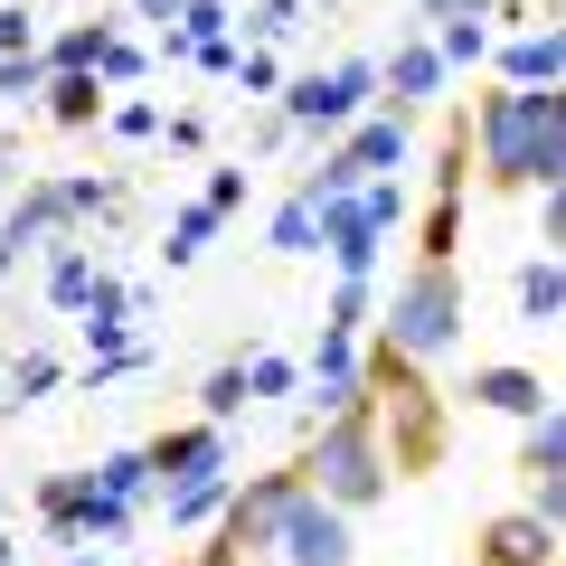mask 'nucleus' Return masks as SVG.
Wrapping results in <instances>:
<instances>
[{"label": "nucleus", "instance_id": "f257e3e1", "mask_svg": "<svg viewBox=\"0 0 566 566\" xmlns=\"http://www.w3.org/2000/svg\"><path fill=\"white\" fill-rule=\"evenodd\" d=\"M368 397H378V416H387V463H397V482L444 472V453H453V397L424 378V359H406L387 331H368Z\"/></svg>", "mask_w": 566, "mask_h": 566}, {"label": "nucleus", "instance_id": "f03ea898", "mask_svg": "<svg viewBox=\"0 0 566 566\" xmlns=\"http://www.w3.org/2000/svg\"><path fill=\"white\" fill-rule=\"evenodd\" d=\"M303 472H312V491H322L331 510H378L387 491H397V463H387V416H378V397H359V406H340V416H322L312 424V444H303Z\"/></svg>", "mask_w": 566, "mask_h": 566}, {"label": "nucleus", "instance_id": "7ed1b4c3", "mask_svg": "<svg viewBox=\"0 0 566 566\" xmlns=\"http://www.w3.org/2000/svg\"><path fill=\"white\" fill-rule=\"evenodd\" d=\"M463 322H472V283H463V264H434V255H416L378 303V331L424 368L463 349Z\"/></svg>", "mask_w": 566, "mask_h": 566}, {"label": "nucleus", "instance_id": "20e7f679", "mask_svg": "<svg viewBox=\"0 0 566 566\" xmlns=\"http://www.w3.org/2000/svg\"><path fill=\"white\" fill-rule=\"evenodd\" d=\"M472 161H482L491 199H528L538 189V104H528V85L472 95Z\"/></svg>", "mask_w": 566, "mask_h": 566}, {"label": "nucleus", "instance_id": "39448f33", "mask_svg": "<svg viewBox=\"0 0 566 566\" xmlns=\"http://www.w3.org/2000/svg\"><path fill=\"white\" fill-rule=\"evenodd\" d=\"M274 557L283 566H349L359 557V528H349V510H331L322 491H293V510H283V528H274Z\"/></svg>", "mask_w": 566, "mask_h": 566}, {"label": "nucleus", "instance_id": "423d86ee", "mask_svg": "<svg viewBox=\"0 0 566 566\" xmlns=\"http://www.w3.org/2000/svg\"><path fill=\"white\" fill-rule=\"evenodd\" d=\"M142 453H151V482H161V501H170V491H189V482H208V472H227V424H208V416L161 424Z\"/></svg>", "mask_w": 566, "mask_h": 566}, {"label": "nucleus", "instance_id": "0eeeda50", "mask_svg": "<svg viewBox=\"0 0 566 566\" xmlns=\"http://www.w3.org/2000/svg\"><path fill=\"white\" fill-rule=\"evenodd\" d=\"M557 547H566V528H547L538 510H491L482 528H472V566H557Z\"/></svg>", "mask_w": 566, "mask_h": 566}, {"label": "nucleus", "instance_id": "6e6552de", "mask_svg": "<svg viewBox=\"0 0 566 566\" xmlns=\"http://www.w3.org/2000/svg\"><path fill=\"white\" fill-rule=\"evenodd\" d=\"M378 245L387 227L368 218V199H322V255L340 283H378Z\"/></svg>", "mask_w": 566, "mask_h": 566}, {"label": "nucleus", "instance_id": "1a4fd4ad", "mask_svg": "<svg viewBox=\"0 0 566 566\" xmlns=\"http://www.w3.org/2000/svg\"><path fill=\"white\" fill-rule=\"evenodd\" d=\"M463 397L491 406V416H520V424H538L547 406H557V397H547V378H538V368H520V359H482L463 378Z\"/></svg>", "mask_w": 566, "mask_h": 566}, {"label": "nucleus", "instance_id": "9d476101", "mask_svg": "<svg viewBox=\"0 0 566 566\" xmlns=\"http://www.w3.org/2000/svg\"><path fill=\"white\" fill-rule=\"evenodd\" d=\"M95 501H104L95 472H48V482H39V520H48V538H57V547H85Z\"/></svg>", "mask_w": 566, "mask_h": 566}, {"label": "nucleus", "instance_id": "9b49d317", "mask_svg": "<svg viewBox=\"0 0 566 566\" xmlns=\"http://www.w3.org/2000/svg\"><path fill=\"white\" fill-rule=\"evenodd\" d=\"M444 76H453V66H444V48H434V39L416 29V39H406L397 57H387V95H378V104H387V114H416V104L434 95Z\"/></svg>", "mask_w": 566, "mask_h": 566}, {"label": "nucleus", "instance_id": "f8f14e48", "mask_svg": "<svg viewBox=\"0 0 566 566\" xmlns=\"http://www.w3.org/2000/svg\"><path fill=\"white\" fill-rule=\"evenodd\" d=\"M48 123H57V133H95V123H114V85H104L95 66L48 76Z\"/></svg>", "mask_w": 566, "mask_h": 566}, {"label": "nucleus", "instance_id": "ddd939ff", "mask_svg": "<svg viewBox=\"0 0 566 566\" xmlns=\"http://www.w3.org/2000/svg\"><path fill=\"white\" fill-rule=\"evenodd\" d=\"M566 76V29H520V39L501 48V85H528V95H538V85H557Z\"/></svg>", "mask_w": 566, "mask_h": 566}, {"label": "nucleus", "instance_id": "4468645a", "mask_svg": "<svg viewBox=\"0 0 566 566\" xmlns=\"http://www.w3.org/2000/svg\"><path fill=\"white\" fill-rule=\"evenodd\" d=\"M95 283H104V264H95L85 237L48 245V303H57V312H85V303H95Z\"/></svg>", "mask_w": 566, "mask_h": 566}, {"label": "nucleus", "instance_id": "2eb2a0df", "mask_svg": "<svg viewBox=\"0 0 566 566\" xmlns=\"http://www.w3.org/2000/svg\"><path fill=\"white\" fill-rule=\"evenodd\" d=\"M520 322H557L566 312V255H538V264H520Z\"/></svg>", "mask_w": 566, "mask_h": 566}, {"label": "nucleus", "instance_id": "dca6fc26", "mask_svg": "<svg viewBox=\"0 0 566 566\" xmlns=\"http://www.w3.org/2000/svg\"><path fill=\"white\" fill-rule=\"evenodd\" d=\"M227 501H237V472H208V482L170 491V528H218V520H227Z\"/></svg>", "mask_w": 566, "mask_h": 566}, {"label": "nucleus", "instance_id": "f3484780", "mask_svg": "<svg viewBox=\"0 0 566 566\" xmlns=\"http://www.w3.org/2000/svg\"><path fill=\"white\" fill-rule=\"evenodd\" d=\"M245 406H255V378H245V359H218V368H208V387H199V416H208V424H237Z\"/></svg>", "mask_w": 566, "mask_h": 566}, {"label": "nucleus", "instance_id": "a211bd4d", "mask_svg": "<svg viewBox=\"0 0 566 566\" xmlns=\"http://www.w3.org/2000/svg\"><path fill=\"white\" fill-rule=\"evenodd\" d=\"M274 255H322V199L312 189H293L274 208Z\"/></svg>", "mask_w": 566, "mask_h": 566}, {"label": "nucleus", "instance_id": "6ab92c4d", "mask_svg": "<svg viewBox=\"0 0 566 566\" xmlns=\"http://www.w3.org/2000/svg\"><path fill=\"white\" fill-rule=\"evenodd\" d=\"M95 482L114 491L123 510H142V501H151V491H161V482H151V453H142V444H123V453H104V463H95Z\"/></svg>", "mask_w": 566, "mask_h": 566}, {"label": "nucleus", "instance_id": "aec40b11", "mask_svg": "<svg viewBox=\"0 0 566 566\" xmlns=\"http://www.w3.org/2000/svg\"><path fill=\"white\" fill-rule=\"evenodd\" d=\"M104 39H114V20H76V29H57V39H48V76H76V66H95Z\"/></svg>", "mask_w": 566, "mask_h": 566}, {"label": "nucleus", "instance_id": "412c9836", "mask_svg": "<svg viewBox=\"0 0 566 566\" xmlns=\"http://www.w3.org/2000/svg\"><path fill=\"white\" fill-rule=\"evenodd\" d=\"M218 227H227V218H218V208H208V199H189V208H180V218H170V245H161V255H170V264H199V245H208V237H218Z\"/></svg>", "mask_w": 566, "mask_h": 566}, {"label": "nucleus", "instance_id": "4be33fe9", "mask_svg": "<svg viewBox=\"0 0 566 566\" xmlns=\"http://www.w3.org/2000/svg\"><path fill=\"white\" fill-rule=\"evenodd\" d=\"M57 378H66V368H57V349H20V359H10V406H39Z\"/></svg>", "mask_w": 566, "mask_h": 566}, {"label": "nucleus", "instance_id": "5701e85b", "mask_svg": "<svg viewBox=\"0 0 566 566\" xmlns=\"http://www.w3.org/2000/svg\"><path fill=\"white\" fill-rule=\"evenodd\" d=\"M245 378H255V397H293L312 368H303V359H274V349H255V359H245Z\"/></svg>", "mask_w": 566, "mask_h": 566}, {"label": "nucleus", "instance_id": "b1692460", "mask_svg": "<svg viewBox=\"0 0 566 566\" xmlns=\"http://www.w3.org/2000/svg\"><path fill=\"white\" fill-rule=\"evenodd\" d=\"M29 95H48V48L39 57H0V104H29Z\"/></svg>", "mask_w": 566, "mask_h": 566}, {"label": "nucleus", "instance_id": "393cba45", "mask_svg": "<svg viewBox=\"0 0 566 566\" xmlns=\"http://www.w3.org/2000/svg\"><path fill=\"white\" fill-rule=\"evenodd\" d=\"M142 66H151V48H142V39H123V29H114V39H104V57H95V76H104V85H133Z\"/></svg>", "mask_w": 566, "mask_h": 566}, {"label": "nucleus", "instance_id": "a878e982", "mask_svg": "<svg viewBox=\"0 0 566 566\" xmlns=\"http://www.w3.org/2000/svg\"><path fill=\"white\" fill-rule=\"evenodd\" d=\"M434 48H444V66H472L491 48V29L482 20H444V29H434Z\"/></svg>", "mask_w": 566, "mask_h": 566}, {"label": "nucleus", "instance_id": "bb28decb", "mask_svg": "<svg viewBox=\"0 0 566 566\" xmlns=\"http://www.w3.org/2000/svg\"><path fill=\"white\" fill-rule=\"evenodd\" d=\"M0 57H39V29H29L20 0H0Z\"/></svg>", "mask_w": 566, "mask_h": 566}, {"label": "nucleus", "instance_id": "cd10ccee", "mask_svg": "<svg viewBox=\"0 0 566 566\" xmlns=\"http://www.w3.org/2000/svg\"><path fill=\"white\" fill-rule=\"evenodd\" d=\"M538 245H547V255H566V180L538 189Z\"/></svg>", "mask_w": 566, "mask_h": 566}, {"label": "nucleus", "instance_id": "c85d7f7f", "mask_svg": "<svg viewBox=\"0 0 566 566\" xmlns=\"http://www.w3.org/2000/svg\"><path fill=\"white\" fill-rule=\"evenodd\" d=\"M199 199L218 208V218H237V208H245V170H237V161H227V170H208V189H199Z\"/></svg>", "mask_w": 566, "mask_h": 566}, {"label": "nucleus", "instance_id": "c756f323", "mask_svg": "<svg viewBox=\"0 0 566 566\" xmlns=\"http://www.w3.org/2000/svg\"><path fill=\"white\" fill-rule=\"evenodd\" d=\"M114 133H123V142H151V133H170V123L151 114V104H114Z\"/></svg>", "mask_w": 566, "mask_h": 566}, {"label": "nucleus", "instance_id": "7c9ffc66", "mask_svg": "<svg viewBox=\"0 0 566 566\" xmlns=\"http://www.w3.org/2000/svg\"><path fill=\"white\" fill-rule=\"evenodd\" d=\"M133 20H151V29H161V39H170V29L189 20V0H133Z\"/></svg>", "mask_w": 566, "mask_h": 566}, {"label": "nucleus", "instance_id": "2f4dec72", "mask_svg": "<svg viewBox=\"0 0 566 566\" xmlns=\"http://www.w3.org/2000/svg\"><path fill=\"white\" fill-rule=\"evenodd\" d=\"M237 85H245V95H274L283 66H274V57H245V66H237Z\"/></svg>", "mask_w": 566, "mask_h": 566}, {"label": "nucleus", "instance_id": "473e14b6", "mask_svg": "<svg viewBox=\"0 0 566 566\" xmlns=\"http://www.w3.org/2000/svg\"><path fill=\"white\" fill-rule=\"evenodd\" d=\"M208 142V114H170V151H199Z\"/></svg>", "mask_w": 566, "mask_h": 566}, {"label": "nucleus", "instance_id": "72a5a7b5", "mask_svg": "<svg viewBox=\"0 0 566 566\" xmlns=\"http://www.w3.org/2000/svg\"><path fill=\"white\" fill-rule=\"evenodd\" d=\"M199 566H283V557H237V547H218V538H208V547H199Z\"/></svg>", "mask_w": 566, "mask_h": 566}, {"label": "nucleus", "instance_id": "f704fd0d", "mask_svg": "<svg viewBox=\"0 0 566 566\" xmlns=\"http://www.w3.org/2000/svg\"><path fill=\"white\" fill-rule=\"evenodd\" d=\"M0 566H20V547H10V538H0Z\"/></svg>", "mask_w": 566, "mask_h": 566}, {"label": "nucleus", "instance_id": "c9c22d12", "mask_svg": "<svg viewBox=\"0 0 566 566\" xmlns=\"http://www.w3.org/2000/svg\"><path fill=\"white\" fill-rule=\"evenodd\" d=\"M48 566H95V557H48Z\"/></svg>", "mask_w": 566, "mask_h": 566}, {"label": "nucleus", "instance_id": "e433bc0d", "mask_svg": "<svg viewBox=\"0 0 566 566\" xmlns=\"http://www.w3.org/2000/svg\"><path fill=\"white\" fill-rule=\"evenodd\" d=\"M434 10H444V0H424V20H434Z\"/></svg>", "mask_w": 566, "mask_h": 566}, {"label": "nucleus", "instance_id": "4c0bfd02", "mask_svg": "<svg viewBox=\"0 0 566 566\" xmlns=\"http://www.w3.org/2000/svg\"><path fill=\"white\" fill-rule=\"evenodd\" d=\"M0 520H10V501H0Z\"/></svg>", "mask_w": 566, "mask_h": 566}, {"label": "nucleus", "instance_id": "58836bf2", "mask_svg": "<svg viewBox=\"0 0 566 566\" xmlns=\"http://www.w3.org/2000/svg\"><path fill=\"white\" fill-rule=\"evenodd\" d=\"M180 566H199V557H180Z\"/></svg>", "mask_w": 566, "mask_h": 566}]
</instances>
